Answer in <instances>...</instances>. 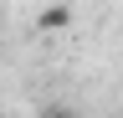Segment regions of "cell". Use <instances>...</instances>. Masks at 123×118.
Wrapping results in <instances>:
<instances>
[{
  "label": "cell",
  "mask_w": 123,
  "mask_h": 118,
  "mask_svg": "<svg viewBox=\"0 0 123 118\" xmlns=\"http://www.w3.org/2000/svg\"><path fill=\"white\" fill-rule=\"evenodd\" d=\"M41 118H82V113H77L72 103H46V108H41Z\"/></svg>",
  "instance_id": "obj_2"
},
{
  "label": "cell",
  "mask_w": 123,
  "mask_h": 118,
  "mask_svg": "<svg viewBox=\"0 0 123 118\" xmlns=\"http://www.w3.org/2000/svg\"><path fill=\"white\" fill-rule=\"evenodd\" d=\"M67 26H72V5L67 0H51V5L36 16V31H67Z\"/></svg>",
  "instance_id": "obj_1"
},
{
  "label": "cell",
  "mask_w": 123,
  "mask_h": 118,
  "mask_svg": "<svg viewBox=\"0 0 123 118\" xmlns=\"http://www.w3.org/2000/svg\"><path fill=\"white\" fill-rule=\"evenodd\" d=\"M0 118H5V113H0Z\"/></svg>",
  "instance_id": "obj_3"
}]
</instances>
